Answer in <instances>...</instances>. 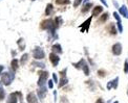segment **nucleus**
I'll use <instances>...</instances> for the list:
<instances>
[{
  "instance_id": "f257e3e1",
  "label": "nucleus",
  "mask_w": 128,
  "mask_h": 103,
  "mask_svg": "<svg viewBox=\"0 0 128 103\" xmlns=\"http://www.w3.org/2000/svg\"><path fill=\"white\" fill-rule=\"evenodd\" d=\"M27 99H28V103H37V100H36L34 94H30V95H28Z\"/></svg>"
},
{
  "instance_id": "f03ea898",
  "label": "nucleus",
  "mask_w": 128,
  "mask_h": 103,
  "mask_svg": "<svg viewBox=\"0 0 128 103\" xmlns=\"http://www.w3.org/2000/svg\"><path fill=\"white\" fill-rule=\"evenodd\" d=\"M50 61H52L53 65H56L58 63V61H59V58H58L57 55H55V54H50Z\"/></svg>"
},
{
  "instance_id": "7ed1b4c3",
  "label": "nucleus",
  "mask_w": 128,
  "mask_h": 103,
  "mask_svg": "<svg viewBox=\"0 0 128 103\" xmlns=\"http://www.w3.org/2000/svg\"><path fill=\"white\" fill-rule=\"evenodd\" d=\"M102 11V8H100V6H99V8H96V9H95V11H93V16H96L97 14H99L100 13V11Z\"/></svg>"
},
{
  "instance_id": "20e7f679",
  "label": "nucleus",
  "mask_w": 128,
  "mask_h": 103,
  "mask_svg": "<svg viewBox=\"0 0 128 103\" xmlns=\"http://www.w3.org/2000/svg\"><path fill=\"white\" fill-rule=\"evenodd\" d=\"M68 0H57V3H60V4H62V3H68Z\"/></svg>"
},
{
  "instance_id": "39448f33",
  "label": "nucleus",
  "mask_w": 128,
  "mask_h": 103,
  "mask_svg": "<svg viewBox=\"0 0 128 103\" xmlns=\"http://www.w3.org/2000/svg\"><path fill=\"white\" fill-rule=\"evenodd\" d=\"M4 97V93H3V90L2 88H0V100H2Z\"/></svg>"
},
{
  "instance_id": "423d86ee",
  "label": "nucleus",
  "mask_w": 128,
  "mask_h": 103,
  "mask_svg": "<svg viewBox=\"0 0 128 103\" xmlns=\"http://www.w3.org/2000/svg\"><path fill=\"white\" fill-rule=\"evenodd\" d=\"M12 66H13L14 69H17V61H13V63H12Z\"/></svg>"
},
{
  "instance_id": "0eeeda50",
  "label": "nucleus",
  "mask_w": 128,
  "mask_h": 103,
  "mask_svg": "<svg viewBox=\"0 0 128 103\" xmlns=\"http://www.w3.org/2000/svg\"><path fill=\"white\" fill-rule=\"evenodd\" d=\"M102 17H103V18H102V19H101V20H100V22H103V21H104L105 19H107V14H105V15H103Z\"/></svg>"
},
{
  "instance_id": "6e6552de",
  "label": "nucleus",
  "mask_w": 128,
  "mask_h": 103,
  "mask_svg": "<svg viewBox=\"0 0 128 103\" xmlns=\"http://www.w3.org/2000/svg\"><path fill=\"white\" fill-rule=\"evenodd\" d=\"M98 73H99V75H100V76H104L105 72H104V71H99V72H98Z\"/></svg>"
},
{
  "instance_id": "1a4fd4ad",
  "label": "nucleus",
  "mask_w": 128,
  "mask_h": 103,
  "mask_svg": "<svg viewBox=\"0 0 128 103\" xmlns=\"http://www.w3.org/2000/svg\"><path fill=\"white\" fill-rule=\"evenodd\" d=\"M97 103H104V102H103V100H102V99H99L98 101H97Z\"/></svg>"
}]
</instances>
